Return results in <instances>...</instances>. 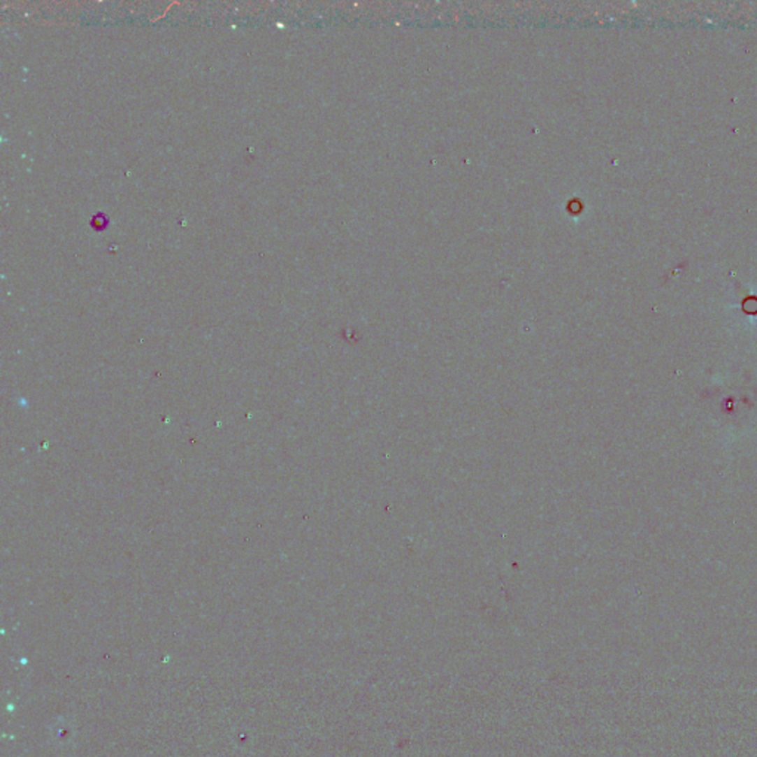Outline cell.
<instances>
[{
    "instance_id": "obj_1",
    "label": "cell",
    "mask_w": 757,
    "mask_h": 757,
    "mask_svg": "<svg viewBox=\"0 0 757 757\" xmlns=\"http://www.w3.org/2000/svg\"><path fill=\"white\" fill-rule=\"evenodd\" d=\"M108 225V217H106L104 213H96L94 217H92V226L95 229H104L106 226Z\"/></svg>"
}]
</instances>
